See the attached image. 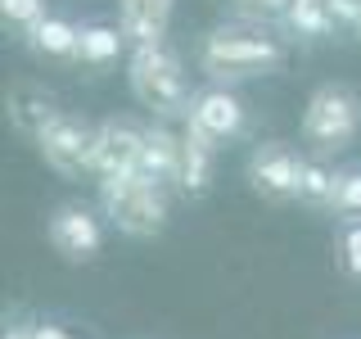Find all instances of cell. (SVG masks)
<instances>
[{
  "instance_id": "10",
  "label": "cell",
  "mask_w": 361,
  "mask_h": 339,
  "mask_svg": "<svg viewBox=\"0 0 361 339\" xmlns=\"http://www.w3.org/2000/svg\"><path fill=\"white\" fill-rule=\"evenodd\" d=\"M176 0H118V28L127 45H154L167 41Z\"/></svg>"
},
{
  "instance_id": "19",
  "label": "cell",
  "mask_w": 361,
  "mask_h": 339,
  "mask_svg": "<svg viewBox=\"0 0 361 339\" xmlns=\"http://www.w3.org/2000/svg\"><path fill=\"white\" fill-rule=\"evenodd\" d=\"M0 14H5V23H14V28L27 32L32 23L45 18V0H0Z\"/></svg>"
},
{
  "instance_id": "8",
  "label": "cell",
  "mask_w": 361,
  "mask_h": 339,
  "mask_svg": "<svg viewBox=\"0 0 361 339\" xmlns=\"http://www.w3.org/2000/svg\"><path fill=\"white\" fill-rule=\"evenodd\" d=\"M145 136L149 127L131 118H104L95 127V154H90V167L95 177H118V172H135L145 154Z\"/></svg>"
},
{
  "instance_id": "15",
  "label": "cell",
  "mask_w": 361,
  "mask_h": 339,
  "mask_svg": "<svg viewBox=\"0 0 361 339\" xmlns=\"http://www.w3.org/2000/svg\"><path fill=\"white\" fill-rule=\"evenodd\" d=\"M122 45H127L122 28H109V23H86V28H82V41H77V59L99 68V64H113V59H118Z\"/></svg>"
},
{
  "instance_id": "11",
  "label": "cell",
  "mask_w": 361,
  "mask_h": 339,
  "mask_svg": "<svg viewBox=\"0 0 361 339\" xmlns=\"http://www.w3.org/2000/svg\"><path fill=\"white\" fill-rule=\"evenodd\" d=\"M212 163H217V141L203 136L195 122H185L180 127V177H176L180 195H203L212 186Z\"/></svg>"
},
{
  "instance_id": "22",
  "label": "cell",
  "mask_w": 361,
  "mask_h": 339,
  "mask_svg": "<svg viewBox=\"0 0 361 339\" xmlns=\"http://www.w3.org/2000/svg\"><path fill=\"white\" fill-rule=\"evenodd\" d=\"M5 339H32V331H9Z\"/></svg>"
},
{
  "instance_id": "7",
  "label": "cell",
  "mask_w": 361,
  "mask_h": 339,
  "mask_svg": "<svg viewBox=\"0 0 361 339\" xmlns=\"http://www.w3.org/2000/svg\"><path fill=\"white\" fill-rule=\"evenodd\" d=\"M45 235H50L54 254H63L68 263H90L104 244V226H99L95 208H86V203H59L45 222Z\"/></svg>"
},
{
  "instance_id": "14",
  "label": "cell",
  "mask_w": 361,
  "mask_h": 339,
  "mask_svg": "<svg viewBox=\"0 0 361 339\" xmlns=\"http://www.w3.org/2000/svg\"><path fill=\"white\" fill-rule=\"evenodd\" d=\"M54 113H59V109H54V100L45 95L41 86H14V90H9V118H14V127L23 136H37Z\"/></svg>"
},
{
  "instance_id": "5",
  "label": "cell",
  "mask_w": 361,
  "mask_h": 339,
  "mask_svg": "<svg viewBox=\"0 0 361 339\" xmlns=\"http://www.w3.org/2000/svg\"><path fill=\"white\" fill-rule=\"evenodd\" d=\"M32 141H37V154L45 158V167L59 172L63 181L95 177V167H90V154H95V127H90L82 113L59 109Z\"/></svg>"
},
{
  "instance_id": "9",
  "label": "cell",
  "mask_w": 361,
  "mask_h": 339,
  "mask_svg": "<svg viewBox=\"0 0 361 339\" xmlns=\"http://www.w3.org/2000/svg\"><path fill=\"white\" fill-rule=\"evenodd\" d=\"M185 122H195V127L203 136H212V141H235V136L244 131V122H248V109H244V100L235 95L231 86H203L195 90V100H190V113H185Z\"/></svg>"
},
{
  "instance_id": "4",
  "label": "cell",
  "mask_w": 361,
  "mask_h": 339,
  "mask_svg": "<svg viewBox=\"0 0 361 339\" xmlns=\"http://www.w3.org/2000/svg\"><path fill=\"white\" fill-rule=\"evenodd\" d=\"M361 131V95L348 82H325L307 95L302 109V145L307 158H334Z\"/></svg>"
},
{
  "instance_id": "20",
  "label": "cell",
  "mask_w": 361,
  "mask_h": 339,
  "mask_svg": "<svg viewBox=\"0 0 361 339\" xmlns=\"http://www.w3.org/2000/svg\"><path fill=\"white\" fill-rule=\"evenodd\" d=\"M338 254H343V271H348L353 280H361V222H348V226H343Z\"/></svg>"
},
{
  "instance_id": "12",
  "label": "cell",
  "mask_w": 361,
  "mask_h": 339,
  "mask_svg": "<svg viewBox=\"0 0 361 339\" xmlns=\"http://www.w3.org/2000/svg\"><path fill=\"white\" fill-rule=\"evenodd\" d=\"M140 172L163 181V186H176V177H180V131H172L167 122H154L149 136H145Z\"/></svg>"
},
{
  "instance_id": "6",
  "label": "cell",
  "mask_w": 361,
  "mask_h": 339,
  "mask_svg": "<svg viewBox=\"0 0 361 339\" xmlns=\"http://www.w3.org/2000/svg\"><path fill=\"white\" fill-rule=\"evenodd\" d=\"M302 167H307V158L298 150H289L285 141H267L248 154L244 172H248L253 195H262L267 203H289V199H298V190H302Z\"/></svg>"
},
{
  "instance_id": "21",
  "label": "cell",
  "mask_w": 361,
  "mask_h": 339,
  "mask_svg": "<svg viewBox=\"0 0 361 339\" xmlns=\"http://www.w3.org/2000/svg\"><path fill=\"white\" fill-rule=\"evenodd\" d=\"M32 339H73V335L59 331V326H37V331H32Z\"/></svg>"
},
{
  "instance_id": "17",
  "label": "cell",
  "mask_w": 361,
  "mask_h": 339,
  "mask_svg": "<svg viewBox=\"0 0 361 339\" xmlns=\"http://www.w3.org/2000/svg\"><path fill=\"white\" fill-rule=\"evenodd\" d=\"M285 23L298 32V37H330V32L338 28L325 0H293V5L285 9Z\"/></svg>"
},
{
  "instance_id": "13",
  "label": "cell",
  "mask_w": 361,
  "mask_h": 339,
  "mask_svg": "<svg viewBox=\"0 0 361 339\" xmlns=\"http://www.w3.org/2000/svg\"><path fill=\"white\" fill-rule=\"evenodd\" d=\"M23 37H27V45H32L37 54H50V59H77V41H82V28H73L68 18L45 14L41 23H32Z\"/></svg>"
},
{
  "instance_id": "16",
  "label": "cell",
  "mask_w": 361,
  "mask_h": 339,
  "mask_svg": "<svg viewBox=\"0 0 361 339\" xmlns=\"http://www.w3.org/2000/svg\"><path fill=\"white\" fill-rule=\"evenodd\" d=\"M338 177L330 167V158H307V167H302V190L298 199L312 203V208H334V195H338Z\"/></svg>"
},
{
  "instance_id": "18",
  "label": "cell",
  "mask_w": 361,
  "mask_h": 339,
  "mask_svg": "<svg viewBox=\"0 0 361 339\" xmlns=\"http://www.w3.org/2000/svg\"><path fill=\"white\" fill-rule=\"evenodd\" d=\"M343 222H361V172H343L338 177V195H334V208Z\"/></svg>"
},
{
  "instance_id": "2",
  "label": "cell",
  "mask_w": 361,
  "mask_h": 339,
  "mask_svg": "<svg viewBox=\"0 0 361 339\" xmlns=\"http://www.w3.org/2000/svg\"><path fill=\"white\" fill-rule=\"evenodd\" d=\"M127 86L135 95V105H145L158 122H172L190 113V82H185V64L167 41L154 45H131L127 54Z\"/></svg>"
},
{
  "instance_id": "1",
  "label": "cell",
  "mask_w": 361,
  "mask_h": 339,
  "mask_svg": "<svg viewBox=\"0 0 361 339\" xmlns=\"http://www.w3.org/2000/svg\"><path fill=\"white\" fill-rule=\"evenodd\" d=\"M199 73L217 86L248 82V77H271L289 64V45L267 32L262 23H221L195 50Z\"/></svg>"
},
{
  "instance_id": "3",
  "label": "cell",
  "mask_w": 361,
  "mask_h": 339,
  "mask_svg": "<svg viewBox=\"0 0 361 339\" xmlns=\"http://www.w3.org/2000/svg\"><path fill=\"white\" fill-rule=\"evenodd\" d=\"M172 186L145 177L140 167L135 172H118V177H99V208L104 218L118 226L122 235H135V240H149L167 226V213H172Z\"/></svg>"
}]
</instances>
